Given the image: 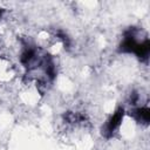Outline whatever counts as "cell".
Returning a JSON list of instances; mask_svg holds the SVG:
<instances>
[{
    "mask_svg": "<svg viewBox=\"0 0 150 150\" xmlns=\"http://www.w3.org/2000/svg\"><path fill=\"white\" fill-rule=\"evenodd\" d=\"M123 116H124V109L123 108H118L110 117L109 120L105 122L104 129H103V134L107 137L112 136L120 128L122 121H123Z\"/></svg>",
    "mask_w": 150,
    "mask_h": 150,
    "instance_id": "6da1fadb",
    "label": "cell"
},
{
    "mask_svg": "<svg viewBox=\"0 0 150 150\" xmlns=\"http://www.w3.org/2000/svg\"><path fill=\"white\" fill-rule=\"evenodd\" d=\"M132 116L137 122L143 123V124H148L149 120H150V110L148 107L136 108L135 110H132Z\"/></svg>",
    "mask_w": 150,
    "mask_h": 150,
    "instance_id": "7a4b0ae2",
    "label": "cell"
}]
</instances>
